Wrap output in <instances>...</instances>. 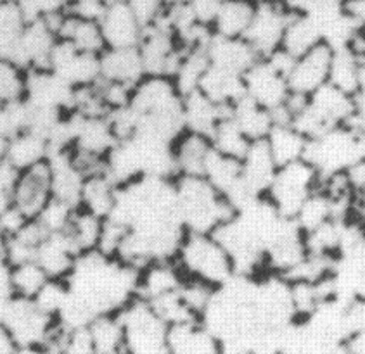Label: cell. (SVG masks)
<instances>
[{
  "label": "cell",
  "instance_id": "40",
  "mask_svg": "<svg viewBox=\"0 0 365 354\" xmlns=\"http://www.w3.org/2000/svg\"><path fill=\"white\" fill-rule=\"evenodd\" d=\"M76 207H73L66 202H61L58 199L52 197V201L46 206V209L38 214L36 222L42 225V229L47 231L48 235L64 234L70 225L73 213Z\"/></svg>",
  "mask_w": 365,
  "mask_h": 354
},
{
  "label": "cell",
  "instance_id": "21",
  "mask_svg": "<svg viewBox=\"0 0 365 354\" xmlns=\"http://www.w3.org/2000/svg\"><path fill=\"white\" fill-rule=\"evenodd\" d=\"M51 142L36 130H24L7 140L6 162L18 173L42 165L51 157Z\"/></svg>",
  "mask_w": 365,
  "mask_h": 354
},
{
  "label": "cell",
  "instance_id": "17",
  "mask_svg": "<svg viewBox=\"0 0 365 354\" xmlns=\"http://www.w3.org/2000/svg\"><path fill=\"white\" fill-rule=\"evenodd\" d=\"M277 170V165H275L265 140L251 142L250 149L241 160L242 185L250 195L257 199L265 197Z\"/></svg>",
  "mask_w": 365,
  "mask_h": 354
},
{
  "label": "cell",
  "instance_id": "31",
  "mask_svg": "<svg viewBox=\"0 0 365 354\" xmlns=\"http://www.w3.org/2000/svg\"><path fill=\"white\" fill-rule=\"evenodd\" d=\"M229 116L250 142L265 140L275 123L274 115L270 111L251 103L247 97H242L237 104L229 109Z\"/></svg>",
  "mask_w": 365,
  "mask_h": 354
},
{
  "label": "cell",
  "instance_id": "19",
  "mask_svg": "<svg viewBox=\"0 0 365 354\" xmlns=\"http://www.w3.org/2000/svg\"><path fill=\"white\" fill-rule=\"evenodd\" d=\"M308 109L317 116L320 123L331 130L350 123L355 109V97L326 83L308 97Z\"/></svg>",
  "mask_w": 365,
  "mask_h": 354
},
{
  "label": "cell",
  "instance_id": "32",
  "mask_svg": "<svg viewBox=\"0 0 365 354\" xmlns=\"http://www.w3.org/2000/svg\"><path fill=\"white\" fill-rule=\"evenodd\" d=\"M103 227L104 218L96 217L82 207H76L64 235L70 240L73 249L78 252V256H85L97 252Z\"/></svg>",
  "mask_w": 365,
  "mask_h": 354
},
{
  "label": "cell",
  "instance_id": "48",
  "mask_svg": "<svg viewBox=\"0 0 365 354\" xmlns=\"http://www.w3.org/2000/svg\"><path fill=\"white\" fill-rule=\"evenodd\" d=\"M344 354H365V330L354 332L343 343Z\"/></svg>",
  "mask_w": 365,
  "mask_h": 354
},
{
  "label": "cell",
  "instance_id": "53",
  "mask_svg": "<svg viewBox=\"0 0 365 354\" xmlns=\"http://www.w3.org/2000/svg\"><path fill=\"white\" fill-rule=\"evenodd\" d=\"M19 354H47L43 348H28V349H21Z\"/></svg>",
  "mask_w": 365,
  "mask_h": 354
},
{
  "label": "cell",
  "instance_id": "6",
  "mask_svg": "<svg viewBox=\"0 0 365 354\" xmlns=\"http://www.w3.org/2000/svg\"><path fill=\"white\" fill-rule=\"evenodd\" d=\"M2 325L12 333L21 349L43 348L58 328V321L36 308L34 301L12 297Z\"/></svg>",
  "mask_w": 365,
  "mask_h": 354
},
{
  "label": "cell",
  "instance_id": "51",
  "mask_svg": "<svg viewBox=\"0 0 365 354\" xmlns=\"http://www.w3.org/2000/svg\"><path fill=\"white\" fill-rule=\"evenodd\" d=\"M356 95L365 97V58L359 61V93Z\"/></svg>",
  "mask_w": 365,
  "mask_h": 354
},
{
  "label": "cell",
  "instance_id": "52",
  "mask_svg": "<svg viewBox=\"0 0 365 354\" xmlns=\"http://www.w3.org/2000/svg\"><path fill=\"white\" fill-rule=\"evenodd\" d=\"M6 154H7V140L0 137V166L6 165Z\"/></svg>",
  "mask_w": 365,
  "mask_h": 354
},
{
  "label": "cell",
  "instance_id": "4",
  "mask_svg": "<svg viewBox=\"0 0 365 354\" xmlns=\"http://www.w3.org/2000/svg\"><path fill=\"white\" fill-rule=\"evenodd\" d=\"M118 315L125 330V354H168V327L145 301L135 297Z\"/></svg>",
  "mask_w": 365,
  "mask_h": 354
},
{
  "label": "cell",
  "instance_id": "46",
  "mask_svg": "<svg viewBox=\"0 0 365 354\" xmlns=\"http://www.w3.org/2000/svg\"><path fill=\"white\" fill-rule=\"evenodd\" d=\"M344 178H346L348 185H350L351 192L356 199L364 197L365 195V157L351 165L350 168L344 172Z\"/></svg>",
  "mask_w": 365,
  "mask_h": 354
},
{
  "label": "cell",
  "instance_id": "25",
  "mask_svg": "<svg viewBox=\"0 0 365 354\" xmlns=\"http://www.w3.org/2000/svg\"><path fill=\"white\" fill-rule=\"evenodd\" d=\"M222 343L201 321L168 327V354H218Z\"/></svg>",
  "mask_w": 365,
  "mask_h": 354
},
{
  "label": "cell",
  "instance_id": "35",
  "mask_svg": "<svg viewBox=\"0 0 365 354\" xmlns=\"http://www.w3.org/2000/svg\"><path fill=\"white\" fill-rule=\"evenodd\" d=\"M210 61L206 56V47L205 48H189L182 54L180 63L173 73L172 80L177 85L178 92L182 97L189 95V93L196 92L200 88V83L205 76V73L208 71Z\"/></svg>",
  "mask_w": 365,
  "mask_h": 354
},
{
  "label": "cell",
  "instance_id": "27",
  "mask_svg": "<svg viewBox=\"0 0 365 354\" xmlns=\"http://www.w3.org/2000/svg\"><path fill=\"white\" fill-rule=\"evenodd\" d=\"M118 192L120 187L113 182V178L106 173V170L88 175L83 180L78 207L96 214V217L106 219L108 217H111L113 209H115Z\"/></svg>",
  "mask_w": 365,
  "mask_h": 354
},
{
  "label": "cell",
  "instance_id": "37",
  "mask_svg": "<svg viewBox=\"0 0 365 354\" xmlns=\"http://www.w3.org/2000/svg\"><path fill=\"white\" fill-rule=\"evenodd\" d=\"M359 58L348 48L334 51L329 69V81L332 87L355 97L359 93Z\"/></svg>",
  "mask_w": 365,
  "mask_h": 354
},
{
  "label": "cell",
  "instance_id": "12",
  "mask_svg": "<svg viewBox=\"0 0 365 354\" xmlns=\"http://www.w3.org/2000/svg\"><path fill=\"white\" fill-rule=\"evenodd\" d=\"M48 69L71 88L91 87V85L99 83L101 80L99 56L78 52L63 40H58L52 51Z\"/></svg>",
  "mask_w": 365,
  "mask_h": 354
},
{
  "label": "cell",
  "instance_id": "42",
  "mask_svg": "<svg viewBox=\"0 0 365 354\" xmlns=\"http://www.w3.org/2000/svg\"><path fill=\"white\" fill-rule=\"evenodd\" d=\"M106 9L108 4L104 0H70L66 12L73 18L83 19V21L99 23Z\"/></svg>",
  "mask_w": 365,
  "mask_h": 354
},
{
  "label": "cell",
  "instance_id": "10",
  "mask_svg": "<svg viewBox=\"0 0 365 354\" xmlns=\"http://www.w3.org/2000/svg\"><path fill=\"white\" fill-rule=\"evenodd\" d=\"M137 48H139L142 63H144L145 75L168 76V78L173 76L182 54H184V48L178 46L172 31L161 23H153L145 26Z\"/></svg>",
  "mask_w": 365,
  "mask_h": 354
},
{
  "label": "cell",
  "instance_id": "45",
  "mask_svg": "<svg viewBox=\"0 0 365 354\" xmlns=\"http://www.w3.org/2000/svg\"><path fill=\"white\" fill-rule=\"evenodd\" d=\"M187 4L190 11H192V14L196 16L197 21L212 28L215 16H217V12L222 7V4H224V0H189Z\"/></svg>",
  "mask_w": 365,
  "mask_h": 354
},
{
  "label": "cell",
  "instance_id": "24",
  "mask_svg": "<svg viewBox=\"0 0 365 354\" xmlns=\"http://www.w3.org/2000/svg\"><path fill=\"white\" fill-rule=\"evenodd\" d=\"M78 258V252L73 249L66 235L56 234L47 235V239L36 251L35 261L43 268L48 278L68 280Z\"/></svg>",
  "mask_w": 365,
  "mask_h": 354
},
{
  "label": "cell",
  "instance_id": "18",
  "mask_svg": "<svg viewBox=\"0 0 365 354\" xmlns=\"http://www.w3.org/2000/svg\"><path fill=\"white\" fill-rule=\"evenodd\" d=\"M210 66L224 69L234 75L245 76V73L258 63L259 58L245 38H224L213 35L206 46Z\"/></svg>",
  "mask_w": 365,
  "mask_h": 354
},
{
  "label": "cell",
  "instance_id": "11",
  "mask_svg": "<svg viewBox=\"0 0 365 354\" xmlns=\"http://www.w3.org/2000/svg\"><path fill=\"white\" fill-rule=\"evenodd\" d=\"M52 201V177L48 161L18 173L12 189V206L26 219H36Z\"/></svg>",
  "mask_w": 365,
  "mask_h": 354
},
{
  "label": "cell",
  "instance_id": "41",
  "mask_svg": "<svg viewBox=\"0 0 365 354\" xmlns=\"http://www.w3.org/2000/svg\"><path fill=\"white\" fill-rule=\"evenodd\" d=\"M16 2L19 4L28 21H36V19H51L66 14L70 0H16Z\"/></svg>",
  "mask_w": 365,
  "mask_h": 354
},
{
  "label": "cell",
  "instance_id": "33",
  "mask_svg": "<svg viewBox=\"0 0 365 354\" xmlns=\"http://www.w3.org/2000/svg\"><path fill=\"white\" fill-rule=\"evenodd\" d=\"M96 354H125V330L118 313H104L88 323Z\"/></svg>",
  "mask_w": 365,
  "mask_h": 354
},
{
  "label": "cell",
  "instance_id": "38",
  "mask_svg": "<svg viewBox=\"0 0 365 354\" xmlns=\"http://www.w3.org/2000/svg\"><path fill=\"white\" fill-rule=\"evenodd\" d=\"M28 69L0 58V105L21 103L26 97Z\"/></svg>",
  "mask_w": 365,
  "mask_h": 354
},
{
  "label": "cell",
  "instance_id": "9",
  "mask_svg": "<svg viewBox=\"0 0 365 354\" xmlns=\"http://www.w3.org/2000/svg\"><path fill=\"white\" fill-rule=\"evenodd\" d=\"M289 16L291 11H287L281 0H257V11L245 40L253 47L259 59L270 58L281 48Z\"/></svg>",
  "mask_w": 365,
  "mask_h": 354
},
{
  "label": "cell",
  "instance_id": "29",
  "mask_svg": "<svg viewBox=\"0 0 365 354\" xmlns=\"http://www.w3.org/2000/svg\"><path fill=\"white\" fill-rule=\"evenodd\" d=\"M277 168L305 160L308 140L291 123H274L265 138Z\"/></svg>",
  "mask_w": 365,
  "mask_h": 354
},
{
  "label": "cell",
  "instance_id": "43",
  "mask_svg": "<svg viewBox=\"0 0 365 354\" xmlns=\"http://www.w3.org/2000/svg\"><path fill=\"white\" fill-rule=\"evenodd\" d=\"M127 4L144 26L156 21L166 7V0H127Z\"/></svg>",
  "mask_w": 365,
  "mask_h": 354
},
{
  "label": "cell",
  "instance_id": "15",
  "mask_svg": "<svg viewBox=\"0 0 365 354\" xmlns=\"http://www.w3.org/2000/svg\"><path fill=\"white\" fill-rule=\"evenodd\" d=\"M185 276L175 259H160L149 263L139 271L137 278V297L145 303L160 299L180 291Z\"/></svg>",
  "mask_w": 365,
  "mask_h": 354
},
{
  "label": "cell",
  "instance_id": "49",
  "mask_svg": "<svg viewBox=\"0 0 365 354\" xmlns=\"http://www.w3.org/2000/svg\"><path fill=\"white\" fill-rule=\"evenodd\" d=\"M21 348L16 343L12 333L4 325H0V354H19Z\"/></svg>",
  "mask_w": 365,
  "mask_h": 354
},
{
  "label": "cell",
  "instance_id": "2",
  "mask_svg": "<svg viewBox=\"0 0 365 354\" xmlns=\"http://www.w3.org/2000/svg\"><path fill=\"white\" fill-rule=\"evenodd\" d=\"M175 263L185 278L197 280L213 288L224 287L236 275L229 254L212 234L185 231L177 249Z\"/></svg>",
  "mask_w": 365,
  "mask_h": 354
},
{
  "label": "cell",
  "instance_id": "44",
  "mask_svg": "<svg viewBox=\"0 0 365 354\" xmlns=\"http://www.w3.org/2000/svg\"><path fill=\"white\" fill-rule=\"evenodd\" d=\"M18 172L12 170L9 165L0 166V214L12 206V189H14Z\"/></svg>",
  "mask_w": 365,
  "mask_h": 354
},
{
  "label": "cell",
  "instance_id": "39",
  "mask_svg": "<svg viewBox=\"0 0 365 354\" xmlns=\"http://www.w3.org/2000/svg\"><path fill=\"white\" fill-rule=\"evenodd\" d=\"M70 294L71 292L70 286H68V280L51 278L46 283V287L38 292V296L35 297L34 303L40 311L46 313L52 320L58 321L59 315L66 308L68 301H70Z\"/></svg>",
  "mask_w": 365,
  "mask_h": 354
},
{
  "label": "cell",
  "instance_id": "50",
  "mask_svg": "<svg viewBox=\"0 0 365 354\" xmlns=\"http://www.w3.org/2000/svg\"><path fill=\"white\" fill-rule=\"evenodd\" d=\"M218 354H253V351L241 344H222Z\"/></svg>",
  "mask_w": 365,
  "mask_h": 354
},
{
  "label": "cell",
  "instance_id": "23",
  "mask_svg": "<svg viewBox=\"0 0 365 354\" xmlns=\"http://www.w3.org/2000/svg\"><path fill=\"white\" fill-rule=\"evenodd\" d=\"M322 42V31L314 16L305 12H291L282 35V52H286L289 58L298 59Z\"/></svg>",
  "mask_w": 365,
  "mask_h": 354
},
{
  "label": "cell",
  "instance_id": "1",
  "mask_svg": "<svg viewBox=\"0 0 365 354\" xmlns=\"http://www.w3.org/2000/svg\"><path fill=\"white\" fill-rule=\"evenodd\" d=\"M175 207L182 229L190 234H213L236 217V209L202 177L175 178Z\"/></svg>",
  "mask_w": 365,
  "mask_h": 354
},
{
  "label": "cell",
  "instance_id": "26",
  "mask_svg": "<svg viewBox=\"0 0 365 354\" xmlns=\"http://www.w3.org/2000/svg\"><path fill=\"white\" fill-rule=\"evenodd\" d=\"M56 33H58L59 40L68 42L83 54L101 56L106 51V42H104L99 23L73 18L68 12L59 18Z\"/></svg>",
  "mask_w": 365,
  "mask_h": 354
},
{
  "label": "cell",
  "instance_id": "3",
  "mask_svg": "<svg viewBox=\"0 0 365 354\" xmlns=\"http://www.w3.org/2000/svg\"><path fill=\"white\" fill-rule=\"evenodd\" d=\"M365 157V137L350 126H336L308 142L305 160L322 178L344 173Z\"/></svg>",
  "mask_w": 365,
  "mask_h": 354
},
{
  "label": "cell",
  "instance_id": "28",
  "mask_svg": "<svg viewBox=\"0 0 365 354\" xmlns=\"http://www.w3.org/2000/svg\"><path fill=\"white\" fill-rule=\"evenodd\" d=\"M257 11V0H224L212 23L213 35L245 38Z\"/></svg>",
  "mask_w": 365,
  "mask_h": 354
},
{
  "label": "cell",
  "instance_id": "47",
  "mask_svg": "<svg viewBox=\"0 0 365 354\" xmlns=\"http://www.w3.org/2000/svg\"><path fill=\"white\" fill-rule=\"evenodd\" d=\"M346 126H350V128H354L355 132H359L360 135L365 137V97L362 95L355 97L354 115H351L350 123Z\"/></svg>",
  "mask_w": 365,
  "mask_h": 354
},
{
  "label": "cell",
  "instance_id": "13",
  "mask_svg": "<svg viewBox=\"0 0 365 354\" xmlns=\"http://www.w3.org/2000/svg\"><path fill=\"white\" fill-rule=\"evenodd\" d=\"M334 51L326 42L319 43L302 58L294 59L287 73L289 90L298 95L310 97L315 90L329 81V69Z\"/></svg>",
  "mask_w": 365,
  "mask_h": 354
},
{
  "label": "cell",
  "instance_id": "36",
  "mask_svg": "<svg viewBox=\"0 0 365 354\" xmlns=\"http://www.w3.org/2000/svg\"><path fill=\"white\" fill-rule=\"evenodd\" d=\"M210 140H212L215 152L236 161H241L245 157V154L251 145V142L237 128V125L230 120L229 115L217 125V128L210 135Z\"/></svg>",
  "mask_w": 365,
  "mask_h": 354
},
{
  "label": "cell",
  "instance_id": "8",
  "mask_svg": "<svg viewBox=\"0 0 365 354\" xmlns=\"http://www.w3.org/2000/svg\"><path fill=\"white\" fill-rule=\"evenodd\" d=\"M242 83L245 97L272 115L281 111L291 93L286 73L269 59H259L247 69L242 76Z\"/></svg>",
  "mask_w": 365,
  "mask_h": 354
},
{
  "label": "cell",
  "instance_id": "16",
  "mask_svg": "<svg viewBox=\"0 0 365 354\" xmlns=\"http://www.w3.org/2000/svg\"><path fill=\"white\" fill-rule=\"evenodd\" d=\"M213 154L210 137L184 130L172 144V157L178 177H202Z\"/></svg>",
  "mask_w": 365,
  "mask_h": 354
},
{
  "label": "cell",
  "instance_id": "30",
  "mask_svg": "<svg viewBox=\"0 0 365 354\" xmlns=\"http://www.w3.org/2000/svg\"><path fill=\"white\" fill-rule=\"evenodd\" d=\"M197 92L208 97L215 104L230 109L245 97V83L241 75L210 66L202 76Z\"/></svg>",
  "mask_w": 365,
  "mask_h": 354
},
{
  "label": "cell",
  "instance_id": "34",
  "mask_svg": "<svg viewBox=\"0 0 365 354\" xmlns=\"http://www.w3.org/2000/svg\"><path fill=\"white\" fill-rule=\"evenodd\" d=\"M48 275L36 261H26L9 266L7 270V282H9L11 294L18 299L34 301L38 292L46 287Z\"/></svg>",
  "mask_w": 365,
  "mask_h": 354
},
{
  "label": "cell",
  "instance_id": "5",
  "mask_svg": "<svg viewBox=\"0 0 365 354\" xmlns=\"http://www.w3.org/2000/svg\"><path fill=\"white\" fill-rule=\"evenodd\" d=\"M320 185V175L307 160L282 166L265 197L282 218L294 222L302 206Z\"/></svg>",
  "mask_w": 365,
  "mask_h": 354
},
{
  "label": "cell",
  "instance_id": "22",
  "mask_svg": "<svg viewBox=\"0 0 365 354\" xmlns=\"http://www.w3.org/2000/svg\"><path fill=\"white\" fill-rule=\"evenodd\" d=\"M227 115L229 109L215 104L197 90L182 97V121L187 132L210 137Z\"/></svg>",
  "mask_w": 365,
  "mask_h": 354
},
{
  "label": "cell",
  "instance_id": "7",
  "mask_svg": "<svg viewBox=\"0 0 365 354\" xmlns=\"http://www.w3.org/2000/svg\"><path fill=\"white\" fill-rule=\"evenodd\" d=\"M130 109L140 120L182 115V95L168 76L145 75L133 87Z\"/></svg>",
  "mask_w": 365,
  "mask_h": 354
},
{
  "label": "cell",
  "instance_id": "14",
  "mask_svg": "<svg viewBox=\"0 0 365 354\" xmlns=\"http://www.w3.org/2000/svg\"><path fill=\"white\" fill-rule=\"evenodd\" d=\"M106 48H137L145 26L128 4L108 6L99 21Z\"/></svg>",
  "mask_w": 365,
  "mask_h": 354
},
{
  "label": "cell",
  "instance_id": "20",
  "mask_svg": "<svg viewBox=\"0 0 365 354\" xmlns=\"http://www.w3.org/2000/svg\"><path fill=\"white\" fill-rule=\"evenodd\" d=\"M101 80L135 87L145 76L139 48H106L99 56Z\"/></svg>",
  "mask_w": 365,
  "mask_h": 354
}]
</instances>
